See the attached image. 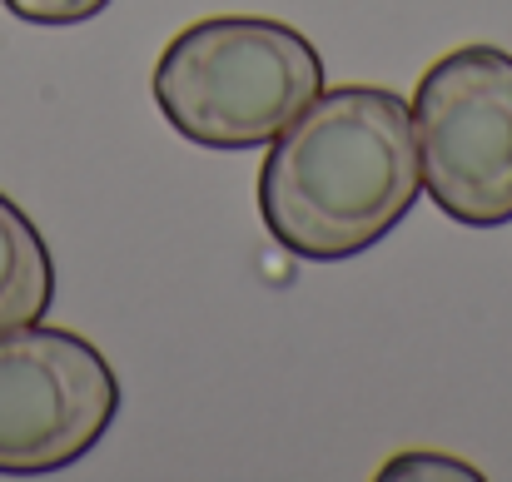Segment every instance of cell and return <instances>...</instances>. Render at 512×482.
Returning <instances> with one entry per match:
<instances>
[{
	"label": "cell",
	"mask_w": 512,
	"mask_h": 482,
	"mask_svg": "<svg viewBox=\"0 0 512 482\" xmlns=\"http://www.w3.org/2000/svg\"><path fill=\"white\" fill-rule=\"evenodd\" d=\"M0 5L25 25H85L100 10H110V0H0Z\"/></svg>",
	"instance_id": "52a82bcc"
},
{
	"label": "cell",
	"mask_w": 512,
	"mask_h": 482,
	"mask_svg": "<svg viewBox=\"0 0 512 482\" xmlns=\"http://www.w3.org/2000/svg\"><path fill=\"white\" fill-rule=\"evenodd\" d=\"M423 194L413 110L383 85L319 90L269 145L259 214L269 239L309 264L383 244Z\"/></svg>",
	"instance_id": "6da1fadb"
},
{
	"label": "cell",
	"mask_w": 512,
	"mask_h": 482,
	"mask_svg": "<svg viewBox=\"0 0 512 482\" xmlns=\"http://www.w3.org/2000/svg\"><path fill=\"white\" fill-rule=\"evenodd\" d=\"M120 413L110 358L45 323L0 328V478H45L100 448Z\"/></svg>",
	"instance_id": "277c9868"
},
{
	"label": "cell",
	"mask_w": 512,
	"mask_h": 482,
	"mask_svg": "<svg viewBox=\"0 0 512 482\" xmlns=\"http://www.w3.org/2000/svg\"><path fill=\"white\" fill-rule=\"evenodd\" d=\"M55 304V259L30 214L0 194V328L40 323Z\"/></svg>",
	"instance_id": "5b68a950"
},
{
	"label": "cell",
	"mask_w": 512,
	"mask_h": 482,
	"mask_svg": "<svg viewBox=\"0 0 512 482\" xmlns=\"http://www.w3.org/2000/svg\"><path fill=\"white\" fill-rule=\"evenodd\" d=\"M378 478L388 482H428V478H448V482H478L483 473L473 468V463H463V458H448V453H398V458H388L383 468H378Z\"/></svg>",
	"instance_id": "8992f818"
},
{
	"label": "cell",
	"mask_w": 512,
	"mask_h": 482,
	"mask_svg": "<svg viewBox=\"0 0 512 482\" xmlns=\"http://www.w3.org/2000/svg\"><path fill=\"white\" fill-rule=\"evenodd\" d=\"M319 90V45L269 15H204L155 60V105L199 150H259Z\"/></svg>",
	"instance_id": "7a4b0ae2"
},
{
	"label": "cell",
	"mask_w": 512,
	"mask_h": 482,
	"mask_svg": "<svg viewBox=\"0 0 512 482\" xmlns=\"http://www.w3.org/2000/svg\"><path fill=\"white\" fill-rule=\"evenodd\" d=\"M428 199L463 229L512 224V50L458 45L413 90Z\"/></svg>",
	"instance_id": "3957f363"
}]
</instances>
